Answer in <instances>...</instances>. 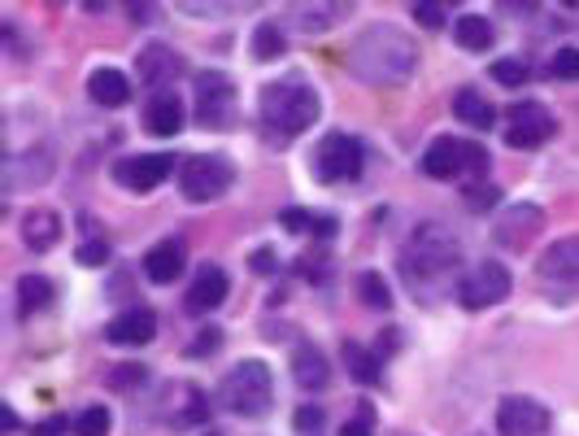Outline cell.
<instances>
[{"instance_id": "1", "label": "cell", "mask_w": 579, "mask_h": 436, "mask_svg": "<svg viewBox=\"0 0 579 436\" xmlns=\"http://www.w3.org/2000/svg\"><path fill=\"white\" fill-rule=\"evenodd\" d=\"M458 262H462L458 240H453L440 223H423V227H414L410 240L401 245L397 271H401L405 288H410L414 297H440V293L453 284Z\"/></svg>"}, {"instance_id": "2", "label": "cell", "mask_w": 579, "mask_h": 436, "mask_svg": "<svg viewBox=\"0 0 579 436\" xmlns=\"http://www.w3.org/2000/svg\"><path fill=\"white\" fill-rule=\"evenodd\" d=\"M414 66H418L414 39L388 22L366 26L348 48V70L366 83H405L414 74Z\"/></svg>"}, {"instance_id": "3", "label": "cell", "mask_w": 579, "mask_h": 436, "mask_svg": "<svg viewBox=\"0 0 579 436\" xmlns=\"http://www.w3.org/2000/svg\"><path fill=\"white\" fill-rule=\"evenodd\" d=\"M318 109H322L318 105V92L305 79H296V74L262 87V127L271 135H280V140H292V135L309 131L314 118H318Z\"/></svg>"}, {"instance_id": "4", "label": "cell", "mask_w": 579, "mask_h": 436, "mask_svg": "<svg viewBox=\"0 0 579 436\" xmlns=\"http://www.w3.org/2000/svg\"><path fill=\"white\" fill-rule=\"evenodd\" d=\"M218 402L223 411L240 415V420H262L271 406H275V376L267 363H240L227 372L223 389H218Z\"/></svg>"}, {"instance_id": "5", "label": "cell", "mask_w": 579, "mask_h": 436, "mask_svg": "<svg viewBox=\"0 0 579 436\" xmlns=\"http://www.w3.org/2000/svg\"><path fill=\"white\" fill-rule=\"evenodd\" d=\"M423 170L432 179H466V175H484L488 170V149L475 144V140H453V135H440L427 144L423 153Z\"/></svg>"}, {"instance_id": "6", "label": "cell", "mask_w": 579, "mask_h": 436, "mask_svg": "<svg viewBox=\"0 0 579 436\" xmlns=\"http://www.w3.org/2000/svg\"><path fill=\"white\" fill-rule=\"evenodd\" d=\"M362 162H366L362 140H353L348 131H331L314 149V179H322V184H348V179L362 175Z\"/></svg>"}, {"instance_id": "7", "label": "cell", "mask_w": 579, "mask_h": 436, "mask_svg": "<svg viewBox=\"0 0 579 436\" xmlns=\"http://www.w3.org/2000/svg\"><path fill=\"white\" fill-rule=\"evenodd\" d=\"M232 179H236V166H232L227 157H218V153H201V157H188V162L179 166V188H184V197L197 201V205L218 201V197L232 188Z\"/></svg>"}, {"instance_id": "8", "label": "cell", "mask_w": 579, "mask_h": 436, "mask_svg": "<svg viewBox=\"0 0 579 436\" xmlns=\"http://www.w3.org/2000/svg\"><path fill=\"white\" fill-rule=\"evenodd\" d=\"M153 411H157V424L184 433V428H197V424L210 420V398H205L197 385H166V389L157 393Z\"/></svg>"}, {"instance_id": "9", "label": "cell", "mask_w": 579, "mask_h": 436, "mask_svg": "<svg viewBox=\"0 0 579 436\" xmlns=\"http://www.w3.org/2000/svg\"><path fill=\"white\" fill-rule=\"evenodd\" d=\"M192 92H197V122L201 127L214 131V127L232 122V114H236V83L223 70H201Z\"/></svg>"}, {"instance_id": "10", "label": "cell", "mask_w": 579, "mask_h": 436, "mask_svg": "<svg viewBox=\"0 0 579 436\" xmlns=\"http://www.w3.org/2000/svg\"><path fill=\"white\" fill-rule=\"evenodd\" d=\"M510 297V271L501 262H480L458 280V302L466 310H488Z\"/></svg>"}, {"instance_id": "11", "label": "cell", "mask_w": 579, "mask_h": 436, "mask_svg": "<svg viewBox=\"0 0 579 436\" xmlns=\"http://www.w3.org/2000/svg\"><path fill=\"white\" fill-rule=\"evenodd\" d=\"M554 131H558V122L541 101H519L506 114V144L510 149H541Z\"/></svg>"}, {"instance_id": "12", "label": "cell", "mask_w": 579, "mask_h": 436, "mask_svg": "<svg viewBox=\"0 0 579 436\" xmlns=\"http://www.w3.org/2000/svg\"><path fill=\"white\" fill-rule=\"evenodd\" d=\"M170 175H175V157H166V153H140V157L114 162V179L122 188H131V192H153Z\"/></svg>"}, {"instance_id": "13", "label": "cell", "mask_w": 579, "mask_h": 436, "mask_svg": "<svg viewBox=\"0 0 579 436\" xmlns=\"http://www.w3.org/2000/svg\"><path fill=\"white\" fill-rule=\"evenodd\" d=\"M497 433L501 436L550 433V411L536 398H501V406H497Z\"/></svg>"}, {"instance_id": "14", "label": "cell", "mask_w": 579, "mask_h": 436, "mask_svg": "<svg viewBox=\"0 0 579 436\" xmlns=\"http://www.w3.org/2000/svg\"><path fill=\"white\" fill-rule=\"evenodd\" d=\"M541 227H545V210L532 205V201H523V205H510V210L497 219L493 236H497L501 249H523L532 236H541Z\"/></svg>"}, {"instance_id": "15", "label": "cell", "mask_w": 579, "mask_h": 436, "mask_svg": "<svg viewBox=\"0 0 579 436\" xmlns=\"http://www.w3.org/2000/svg\"><path fill=\"white\" fill-rule=\"evenodd\" d=\"M227 288H232V284H227V271L205 262V267L197 271V280H192V288H188V302H184L188 315H210V310H218V306L227 302Z\"/></svg>"}, {"instance_id": "16", "label": "cell", "mask_w": 579, "mask_h": 436, "mask_svg": "<svg viewBox=\"0 0 579 436\" xmlns=\"http://www.w3.org/2000/svg\"><path fill=\"white\" fill-rule=\"evenodd\" d=\"M157 337V315L135 306V310H122L109 328H105V341L109 345H149Z\"/></svg>"}, {"instance_id": "17", "label": "cell", "mask_w": 579, "mask_h": 436, "mask_svg": "<svg viewBox=\"0 0 579 436\" xmlns=\"http://www.w3.org/2000/svg\"><path fill=\"white\" fill-rule=\"evenodd\" d=\"M184 267H188V249H184L179 240H162V245H153L149 258H144V275H149L153 284H175V280L184 275Z\"/></svg>"}, {"instance_id": "18", "label": "cell", "mask_w": 579, "mask_h": 436, "mask_svg": "<svg viewBox=\"0 0 579 436\" xmlns=\"http://www.w3.org/2000/svg\"><path fill=\"white\" fill-rule=\"evenodd\" d=\"M144 127L153 131V135H175L179 127H184V101L175 96V92H153L149 96V105H144Z\"/></svg>"}, {"instance_id": "19", "label": "cell", "mask_w": 579, "mask_h": 436, "mask_svg": "<svg viewBox=\"0 0 579 436\" xmlns=\"http://www.w3.org/2000/svg\"><path fill=\"white\" fill-rule=\"evenodd\" d=\"M87 96H92L96 105H105V109H118V105H127V101H131V83H127V74H122V70L101 66V70H92V74H87Z\"/></svg>"}, {"instance_id": "20", "label": "cell", "mask_w": 579, "mask_h": 436, "mask_svg": "<svg viewBox=\"0 0 579 436\" xmlns=\"http://www.w3.org/2000/svg\"><path fill=\"white\" fill-rule=\"evenodd\" d=\"M536 271L545 280H579V236H567L558 245H550L536 262Z\"/></svg>"}, {"instance_id": "21", "label": "cell", "mask_w": 579, "mask_h": 436, "mask_svg": "<svg viewBox=\"0 0 579 436\" xmlns=\"http://www.w3.org/2000/svg\"><path fill=\"white\" fill-rule=\"evenodd\" d=\"M22 240H26V249L48 254V249L61 240V219H57L52 210H31V214L22 219Z\"/></svg>"}, {"instance_id": "22", "label": "cell", "mask_w": 579, "mask_h": 436, "mask_svg": "<svg viewBox=\"0 0 579 436\" xmlns=\"http://www.w3.org/2000/svg\"><path fill=\"white\" fill-rule=\"evenodd\" d=\"M292 380H296L300 389H327V380H331L327 354L314 350V345H300V350L292 354Z\"/></svg>"}, {"instance_id": "23", "label": "cell", "mask_w": 579, "mask_h": 436, "mask_svg": "<svg viewBox=\"0 0 579 436\" xmlns=\"http://www.w3.org/2000/svg\"><path fill=\"white\" fill-rule=\"evenodd\" d=\"M135 66H140V79H144V83H166V79L179 74V52L166 48V44H149V48L135 57Z\"/></svg>"}, {"instance_id": "24", "label": "cell", "mask_w": 579, "mask_h": 436, "mask_svg": "<svg viewBox=\"0 0 579 436\" xmlns=\"http://www.w3.org/2000/svg\"><path fill=\"white\" fill-rule=\"evenodd\" d=\"M453 118H462V122L475 127V131H488V127L497 122V109H493V101L480 96L475 87H462V92L453 96Z\"/></svg>"}, {"instance_id": "25", "label": "cell", "mask_w": 579, "mask_h": 436, "mask_svg": "<svg viewBox=\"0 0 579 436\" xmlns=\"http://www.w3.org/2000/svg\"><path fill=\"white\" fill-rule=\"evenodd\" d=\"M493 22L488 17H480V13H466V17H458L453 22V39L462 44V48H471V52H484L488 44H493Z\"/></svg>"}, {"instance_id": "26", "label": "cell", "mask_w": 579, "mask_h": 436, "mask_svg": "<svg viewBox=\"0 0 579 436\" xmlns=\"http://www.w3.org/2000/svg\"><path fill=\"white\" fill-rule=\"evenodd\" d=\"M17 306H22V315L48 310V306H52V284H48L44 275H22V280H17Z\"/></svg>"}, {"instance_id": "27", "label": "cell", "mask_w": 579, "mask_h": 436, "mask_svg": "<svg viewBox=\"0 0 579 436\" xmlns=\"http://www.w3.org/2000/svg\"><path fill=\"white\" fill-rule=\"evenodd\" d=\"M344 367H348V376H353L357 385H375V380H379L375 354H366L357 341H344Z\"/></svg>"}, {"instance_id": "28", "label": "cell", "mask_w": 579, "mask_h": 436, "mask_svg": "<svg viewBox=\"0 0 579 436\" xmlns=\"http://www.w3.org/2000/svg\"><path fill=\"white\" fill-rule=\"evenodd\" d=\"M284 52V31H280V22H262L258 31H253V57L258 61H275Z\"/></svg>"}, {"instance_id": "29", "label": "cell", "mask_w": 579, "mask_h": 436, "mask_svg": "<svg viewBox=\"0 0 579 436\" xmlns=\"http://www.w3.org/2000/svg\"><path fill=\"white\" fill-rule=\"evenodd\" d=\"M493 79H497L501 87H523V83L532 79V66L519 61V57H501V61H493Z\"/></svg>"}, {"instance_id": "30", "label": "cell", "mask_w": 579, "mask_h": 436, "mask_svg": "<svg viewBox=\"0 0 579 436\" xmlns=\"http://www.w3.org/2000/svg\"><path fill=\"white\" fill-rule=\"evenodd\" d=\"M357 293H362V302L370 306V310H388V284H383V275L379 271H366L362 280H357Z\"/></svg>"}, {"instance_id": "31", "label": "cell", "mask_w": 579, "mask_h": 436, "mask_svg": "<svg viewBox=\"0 0 579 436\" xmlns=\"http://www.w3.org/2000/svg\"><path fill=\"white\" fill-rule=\"evenodd\" d=\"M296 13L305 17V31L314 35V31H327V26H331V22L344 13V4H300Z\"/></svg>"}, {"instance_id": "32", "label": "cell", "mask_w": 579, "mask_h": 436, "mask_svg": "<svg viewBox=\"0 0 579 436\" xmlns=\"http://www.w3.org/2000/svg\"><path fill=\"white\" fill-rule=\"evenodd\" d=\"M462 201H466V210H471V214H488V210H497L501 188H493V184H471V188L462 192Z\"/></svg>"}, {"instance_id": "33", "label": "cell", "mask_w": 579, "mask_h": 436, "mask_svg": "<svg viewBox=\"0 0 579 436\" xmlns=\"http://www.w3.org/2000/svg\"><path fill=\"white\" fill-rule=\"evenodd\" d=\"M70 428H74V436H109V411L105 406H87V411H79V420Z\"/></svg>"}, {"instance_id": "34", "label": "cell", "mask_w": 579, "mask_h": 436, "mask_svg": "<svg viewBox=\"0 0 579 436\" xmlns=\"http://www.w3.org/2000/svg\"><path fill=\"white\" fill-rule=\"evenodd\" d=\"M144 380H149V372H144V367H131V363H122V367H114V372H109V385H114L118 393L144 389Z\"/></svg>"}, {"instance_id": "35", "label": "cell", "mask_w": 579, "mask_h": 436, "mask_svg": "<svg viewBox=\"0 0 579 436\" xmlns=\"http://www.w3.org/2000/svg\"><path fill=\"white\" fill-rule=\"evenodd\" d=\"M550 74H554V79H579V48H558Z\"/></svg>"}, {"instance_id": "36", "label": "cell", "mask_w": 579, "mask_h": 436, "mask_svg": "<svg viewBox=\"0 0 579 436\" xmlns=\"http://www.w3.org/2000/svg\"><path fill=\"white\" fill-rule=\"evenodd\" d=\"M218 345H223V332H218V328H205V332L197 337V345H188V358H205V354H218Z\"/></svg>"}, {"instance_id": "37", "label": "cell", "mask_w": 579, "mask_h": 436, "mask_svg": "<svg viewBox=\"0 0 579 436\" xmlns=\"http://www.w3.org/2000/svg\"><path fill=\"white\" fill-rule=\"evenodd\" d=\"M375 433V415H370V406H357V415L340 428V436H370Z\"/></svg>"}, {"instance_id": "38", "label": "cell", "mask_w": 579, "mask_h": 436, "mask_svg": "<svg viewBox=\"0 0 579 436\" xmlns=\"http://www.w3.org/2000/svg\"><path fill=\"white\" fill-rule=\"evenodd\" d=\"M414 22L427 26V31H440L445 26V4H414Z\"/></svg>"}, {"instance_id": "39", "label": "cell", "mask_w": 579, "mask_h": 436, "mask_svg": "<svg viewBox=\"0 0 579 436\" xmlns=\"http://www.w3.org/2000/svg\"><path fill=\"white\" fill-rule=\"evenodd\" d=\"M105 258H109L105 236H101V240H87V245L79 249V262H83V267H105Z\"/></svg>"}, {"instance_id": "40", "label": "cell", "mask_w": 579, "mask_h": 436, "mask_svg": "<svg viewBox=\"0 0 579 436\" xmlns=\"http://www.w3.org/2000/svg\"><path fill=\"white\" fill-rule=\"evenodd\" d=\"M322 428V411L318 406H300L296 411V433H318Z\"/></svg>"}, {"instance_id": "41", "label": "cell", "mask_w": 579, "mask_h": 436, "mask_svg": "<svg viewBox=\"0 0 579 436\" xmlns=\"http://www.w3.org/2000/svg\"><path fill=\"white\" fill-rule=\"evenodd\" d=\"M66 428H70V420H61V415H57V420L39 424V428H35V436H61V433H66Z\"/></svg>"}, {"instance_id": "42", "label": "cell", "mask_w": 579, "mask_h": 436, "mask_svg": "<svg viewBox=\"0 0 579 436\" xmlns=\"http://www.w3.org/2000/svg\"><path fill=\"white\" fill-rule=\"evenodd\" d=\"M0 428H4V433H13V428H17V415H13V406H0Z\"/></svg>"}]
</instances>
